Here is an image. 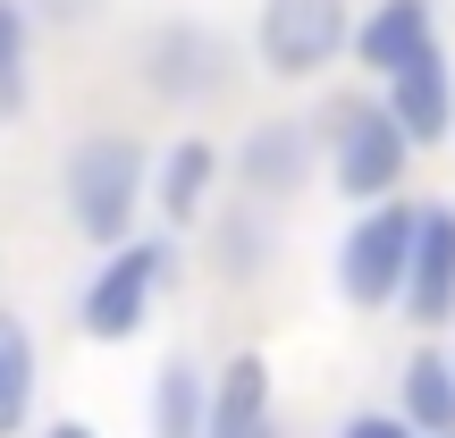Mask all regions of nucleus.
<instances>
[{
  "mask_svg": "<svg viewBox=\"0 0 455 438\" xmlns=\"http://www.w3.org/2000/svg\"><path fill=\"white\" fill-rule=\"evenodd\" d=\"M253 60L278 84H312L338 60H355V0H261L253 9Z\"/></svg>",
  "mask_w": 455,
  "mask_h": 438,
  "instance_id": "5",
  "label": "nucleus"
},
{
  "mask_svg": "<svg viewBox=\"0 0 455 438\" xmlns=\"http://www.w3.org/2000/svg\"><path fill=\"white\" fill-rule=\"evenodd\" d=\"M203 438H278V388L253 346H236L212 371V430Z\"/></svg>",
  "mask_w": 455,
  "mask_h": 438,
  "instance_id": "12",
  "label": "nucleus"
},
{
  "mask_svg": "<svg viewBox=\"0 0 455 438\" xmlns=\"http://www.w3.org/2000/svg\"><path fill=\"white\" fill-rule=\"evenodd\" d=\"M220 186H228V152L212 144V135H178V144L152 152V211H161L169 236H186V227L212 219Z\"/></svg>",
  "mask_w": 455,
  "mask_h": 438,
  "instance_id": "8",
  "label": "nucleus"
},
{
  "mask_svg": "<svg viewBox=\"0 0 455 438\" xmlns=\"http://www.w3.org/2000/svg\"><path fill=\"white\" fill-rule=\"evenodd\" d=\"M338 438H422V430H413L396 405H355V413L338 422Z\"/></svg>",
  "mask_w": 455,
  "mask_h": 438,
  "instance_id": "18",
  "label": "nucleus"
},
{
  "mask_svg": "<svg viewBox=\"0 0 455 438\" xmlns=\"http://www.w3.org/2000/svg\"><path fill=\"white\" fill-rule=\"evenodd\" d=\"M228 76H236V51L203 17H152L135 34V84L152 101H169V110H195V101L228 93Z\"/></svg>",
  "mask_w": 455,
  "mask_h": 438,
  "instance_id": "6",
  "label": "nucleus"
},
{
  "mask_svg": "<svg viewBox=\"0 0 455 438\" xmlns=\"http://www.w3.org/2000/svg\"><path fill=\"white\" fill-rule=\"evenodd\" d=\"M312 127H321V169H329V186H338L355 211H363V203L405 195L413 135L388 118V101H379V93H338Z\"/></svg>",
  "mask_w": 455,
  "mask_h": 438,
  "instance_id": "2",
  "label": "nucleus"
},
{
  "mask_svg": "<svg viewBox=\"0 0 455 438\" xmlns=\"http://www.w3.org/2000/svg\"><path fill=\"white\" fill-rule=\"evenodd\" d=\"M228 178H236V195L244 203H295L312 178H321V127L312 118H295V110H270V118H253V127L236 135V152H228Z\"/></svg>",
  "mask_w": 455,
  "mask_h": 438,
  "instance_id": "7",
  "label": "nucleus"
},
{
  "mask_svg": "<svg viewBox=\"0 0 455 438\" xmlns=\"http://www.w3.org/2000/svg\"><path fill=\"white\" fill-rule=\"evenodd\" d=\"M422 51H439V0H371V9H355V60L371 76H396Z\"/></svg>",
  "mask_w": 455,
  "mask_h": 438,
  "instance_id": "11",
  "label": "nucleus"
},
{
  "mask_svg": "<svg viewBox=\"0 0 455 438\" xmlns=\"http://www.w3.org/2000/svg\"><path fill=\"white\" fill-rule=\"evenodd\" d=\"M144 203H152V144L127 127H93L68 144L60 161V211L84 244H127L144 236Z\"/></svg>",
  "mask_w": 455,
  "mask_h": 438,
  "instance_id": "1",
  "label": "nucleus"
},
{
  "mask_svg": "<svg viewBox=\"0 0 455 438\" xmlns=\"http://www.w3.org/2000/svg\"><path fill=\"white\" fill-rule=\"evenodd\" d=\"M169 287H178V244H169V227L161 236H127V244H110V253L93 261V278L76 287V329L101 338V346H127Z\"/></svg>",
  "mask_w": 455,
  "mask_h": 438,
  "instance_id": "3",
  "label": "nucleus"
},
{
  "mask_svg": "<svg viewBox=\"0 0 455 438\" xmlns=\"http://www.w3.org/2000/svg\"><path fill=\"white\" fill-rule=\"evenodd\" d=\"M212 227V270L228 278V287H253L261 270H270V253H278V219H270V203H228V211L203 219Z\"/></svg>",
  "mask_w": 455,
  "mask_h": 438,
  "instance_id": "14",
  "label": "nucleus"
},
{
  "mask_svg": "<svg viewBox=\"0 0 455 438\" xmlns=\"http://www.w3.org/2000/svg\"><path fill=\"white\" fill-rule=\"evenodd\" d=\"M26 9H34V26H84V17H101V9H110V0H26Z\"/></svg>",
  "mask_w": 455,
  "mask_h": 438,
  "instance_id": "19",
  "label": "nucleus"
},
{
  "mask_svg": "<svg viewBox=\"0 0 455 438\" xmlns=\"http://www.w3.org/2000/svg\"><path fill=\"white\" fill-rule=\"evenodd\" d=\"M379 101H388V118L413 135V152L447 144L455 135V68H447V51H422V60H405L396 76H379Z\"/></svg>",
  "mask_w": 455,
  "mask_h": 438,
  "instance_id": "10",
  "label": "nucleus"
},
{
  "mask_svg": "<svg viewBox=\"0 0 455 438\" xmlns=\"http://www.w3.org/2000/svg\"><path fill=\"white\" fill-rule=\"evenodd\" d=\"M413 227H422V203L388 195L363 203L338 236V295L355 312H396L405 304V270H413Z\"/></svg>",
  "mask_w": 455,
  "mask_h": 438,
  "instance_id": "4",
  "label": "nucleus"
},
{
  "mask_svg": "<svg viewBox=\"0 0 455 438\" xmlns=\"http://www.w3.org/2000/svg\"><path fill=\"white\" fill-rule=\"evenodd\" d=\"M43 405V338L17 304H0V438H26Z\"/></svg>",
  "mask_w": 455,
  "mask_h": 438,
  "instance_id": "13",
  "label": "nucleus"
},
{
  "mask_svg": "<svg viewBox=\"0 0 455 438\" xmlns=\"http://www.w3.org/2000/svg\"><path fill=\"white\" fill-rule=\"evenodd\" d=\"M152 438H203L212 430V371H203L195 354H169L161 371H152Z\"/></svg>",
  "mask_w": 455,
  "mask_h": 438,
  "instance_id": "16",
  "label": "nucleus"
},
{
  "mask_svg": "<svg viewBox=\"0 0 455 438\" xmlns=\"http://www.w3.org/2000/svg\"><path fill=\"white\" fill-rule=\"evenodd\" d=\"M34 51H43L34 9L26 0H0V127L34 118Z\"/></svg>",
  "mask_w": 455,
  "mask_h": 438,
  "instance_id": "17",
  "label": "nucleus"
},
{
  "mask_svg": "<svg viewBox=\"0 0 455 438\" xmlns=\"http://www.w3.org/2000/svg\"><path fill=\"white\" fill-rule=\"evenodd\" d=\"M43 438H101L93 422H43Z\"/></svg>",
  "mask_w": 455,
  "mask_h": 438,
  "instance_id": "20",
  "label": "nucleus"
},
{
  "mask_svg": "<svg viewBox=\"0 0 455 438\" xmlns=\"http://www.w3.org/2000/svg\"><path fill=\"white\" fill-rule=\"evenodd\" d=\"M396 413L422 438H455V354L447 346H413L396 371Z\"/></svg>",
  "mask_w": 455,
  "mask_h": 438,
  "instance_id": "15",
  "label": "nucleus"
},
{
  "mask_svg": "<svg viewBox=\"0 0 455 438\" xmlns=\"http://www.w3.org/2000/svg\"><path fill=\"white\" fill-rule=\"evenodd\" d=\"M405 312L413 329H447L455 321V203H422L413 227V270H405Z\"/></svg>",
  "mask_w": 455,
  "mask_h": 438,
  "instance_id": "9",
  "label": "nucleus"
}]
</instances>
